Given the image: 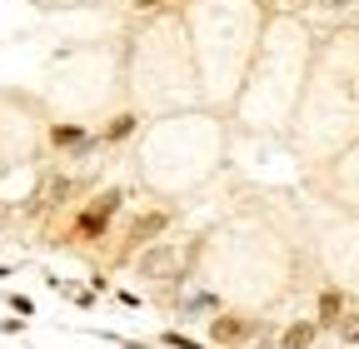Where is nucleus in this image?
<instances>
[{
	"instance_id": "obj_1",
	"label": "nucleus",
	"mask_w": 359,
	"mask_h": 349,
	"mask_svg": "<svg viewBox=\"0 0 359 349\" xmlns=\"http://www.w3.org/2000/svg\"><path fill=\"white\" fill-rule=\"evenodd\" d=\"M255 334H259V320H250V315H230V310H219V315L210 320V329H205V339L219 344V349H240V344H250Z\"/></svg>"
},
{
	"instance_id": "obj_2",
	"label": "nucleus",
	"mask_w": 359,
	"mask_h": 349,
	"mask_svg": "<svg viewBox=\"0 0 359 349\" xmlns=\"http://www.w3.org/2000/svg\"><path fill=\"white\" fill-rule=\"evenodd\" d=\"M349 315V299L339 289H320V304H314V324L320 329H339V320Z\"/></svg>"
},
{
	"instance_id": "obj_3",
	"label": "nucleus",
	"mask_w": 359,
	"mask_h": 349,
	"mask_svg": "<svg viewBox=\"0 0 359 349\" xmlns=\"http://www.w3.org/2000/svg\"><path fill=\"white\" fill-rule=\"evenodd\" d=\"M150 235H165V214L155 210V214H145L140 225H130V235H125V245H120V259L125 254H135V249H145L150 245Z\"/></svg>"
},
{
	"instance_id": "obj_4",
	"label": "nucleus",
	"mask_w": 359,
	"mask_h": 349,
	"mask_svg": "<svg viewBox=\"0 0 359 349\" xmlns=\"http://www.w3.org/2000/svg\"><path fill=\"white\" fill-rule=\"evenodd\" d=\"M314 339H320V324L314 320H294V324L280 329V349H309Z\"/></svg>"
},
{
	"instance_id": "obj_5",
	"label": "nucleus",
	"mask_w": 359,
	"mask_h": 349,
	"mask_svg": "<svg viewBox=\"0 0 359 349\" xmlns=\"http://www.w3.org/2000/svg\"><path fill=\"white\" fill-rule=\"evenodd\" d=\"M205 310H210V315H219V299H215L205 285H195L185 299H180V315H205Z\"/></svg>"
},
{
	"instance_id": "obj_6",
	"label": "nucleus",
	"mask_w": 359,
	"mask_h": 349,
	"mask_svg": "<svg viewBox=\"0 0 359 349\" xmlns=\"http://www.w3.org/2000/svg\"><path fill=\"white\" fill-rule=\"evenodd\" d=\"M50 145H90L85 125H50Z\"/></svg>"
},
{
	"instance_id": "obj_7",
	"label": "nucleus",
	"mask_w": 359,
	"mask_h": 349,
	"mask_svg": "<svg viewBox=\"0 0 359 349\" xmlns=\"http://www.w3.org/2000/svg\"><path fill=\"white\" fill-rule=\"evenodd\" d=\"M160 344L165 349H205V339H190L185 329H160Z\"/></svg>"
},
{
	"instance_id": "obj_8",
	"label": "nucleus",
	"mask_w": 359,
	"mask_h": 349,
	"mask_svg": "<svg viewBox=\"0 0 359 349\" xmlns=\"http://www.w3.org/2000/svg\"><path fill=\"white\" fill-rule=\"evenodd\" d=\"M334 334H339V344H359V315H344Z\"/></svg>"
},
{
	"instance_id": "obj_9",
	"label": "nucleus",
	"mask_w": 359,
	"mask_h": 349,
	"mask_svg": "<svg viewBox=\"0 0 359 349\" xmlns=\"http://www.w3.org/2000/svg\"><path fill=\"white\" fill-rule=\"evenodd\" d=\"M130 130H135V115H115V125L105 130V140H125Z\"/></svg>"
},
{
	"instance_id": "obj_10",
	"label": "nucleus",
	"mask_w": 359,
	"mask_h": 349,
	"mask_svg": "<svg viewBox=\"0 0 359 349\" xmlns=\"http://www.w3.org/2000/svg\"><path fill=\"white\" fill-rule=\"evenodd\" d=\"M6 304H11V310H15V315H25V320L35 315V299H25V294H15V289L6 294Z\"/></svg>"
},
{
	"instance_id": "obj_11",
	"label": "nucleus",
	"mask_w": 359,
	"mask_h": 349,
	"mask_svg": "<svg viewBox=\"0 0 359 349\" xmlns=\"http://www.w3.org/2000/svg\"><path fill=\"white\" fill-rule=\"evenodd\" d=\"M320 6H325L330 15H339V11H349V6H359V0H320Z\"/></svg>"
},
{
	"instance_id": "obj_12",
	"label": "nucleus",
	"mask_w": 359,
	"mask_h": 349,
	"mask_svg": "<svg viewBox=\"0 0 359 349\" xmlns=\"http://www.w3.org/2000/svg\"><path fill=\"white\" fill-rule=\"evenodd\" d=\"M0 334H25V320H0Z\"/></svg>"
}]
</instances>
